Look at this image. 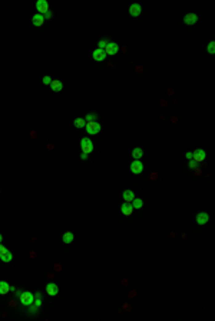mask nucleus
Here are the masks:
<instances>
[{"label":"nucleus","mask_w":215,"mask_h":321,"mask_svg":"<svg viewBox=\"0 0 215 321\" xmlns=\"http://www.w3.org/2000/svg\"><path fill=\"white\" fill-rule=\"evenodd\" d=\"M19 300H20L22 305L29 307L30 304H33V302H34V295L30 291H22V294L19 295Z\"/></svg>","instance_id":"obj_1"},{"label":"nucleus","mask_w":215,"mask_h":321,"mask_svg":"<svg viewBox=\"0 0 215 321\" xmlns=\"http://www.w3.org/2000/svg\"><path fill=\"white\" fill-rule=\"evenodd\" d=\"M80 148H82V153H86V154L92 153L93 151V143H92L91 138H82L80 140Z\"/></svg>","instance_id":"obj_2"},{"label":"nucleus","mask_w":215,"mask_h":321,"mask_svg":"<svg viewBox=\"0 0 215 321\" xmlns=\"http://www.w3.org/2000/svg\"><path fill=\"white\" fill-rule=\"evenodd\" d=\"M86 133L87 134H92V135H95V134L100 133V124L99 122H96V121H91V122H86Z\"/></svg>","instance_id":"obj_3"},{"label":"nucleus","mask_w":215,"mask_h":321,"mask_svg":"<svg viewBox=\"0 0 215 321\" xmlns=\"http://www.w3.org/2000/svg\"><path fill=\"white\" fill-rule=\"evenodd\" d=\"M205 159H207V153H205V150H202V148H197V150H194V153H192V160H194V161L201 163Z\"/></svg>","instance_id":"obj_4"},{"label":"nucleus","mask_w":215,"mask_h":321,"mask_svg":"<svg viewBox=\"0 0 215 321\" xmlns=\"http://www.w3.org/2000/svg\"><path fill=\"white\" fill-rule=\"evenodd\" d=\"M36 10L39 15H45L46 12H49V3L46 0H37L36 2Z\"/></svg>","instance_id":"obj_5"},{"label":"nucleus","mask_w":215,"mask_h":321,"mask_svg":"<svg viewBox=\"0 0 215 321\" xmlns=\"http://www.w3.org/2000/svg\"><path fill=\"white\" fill-rule=\"evenodd\" d=\"M131 171H132L133 174H141L142 171H144V164H142V161L135 160V161L131 163Z\"/></svg>","instance_id":"obj_6"},{"label":"nucleus","mask_w":215,"mask_h":321,"mask_svg":"<svg viewBox=\"0 0 215 321\" xmlns=\"http://www.w3.org/2000/svg\"><path fill=\"white\" fill-rule=\"evenodd\" d=\"M197 22H198V16H197L195 13H186L185 16H184V23L188 25V26L195 25Z\"/></svg>","instance_id":"obj_7"},{"label":"nucleus","mask_w":215,"mask_h":321,"mask_svg":"<svg viewBox=\"0 0 215 321\" xmlns=\"http://www.w3.org/2000/svg\"><path fill=\"white\" fill-rule=\"evenodd\" d=\"M93 59H95L96 62H102V61H105V58H106V52H105V49H95L93 50Z\"/></svg>","instance_id":"obj_8"},{"label":"nucleus","mask_w":215,"mask_h":321,"mask_svg":"<svg viewBox=\"0 0 215 321\" xmlns=\"http://www.w3.org/2000/svg\"><path fill=\"white\" fill-rule=\"evenodd\" d=\"M118 50H119V46H118V43H115V42H109L108 46L105 48L106 55H115V54H118Z\"/></svg>","instance_id":"obj_9"},{"label":"nucleus","mask_w":215,"mask_h":321,"mask_svg":"<svg viewBox=\"0 0 215 321\" xmlns=\"http://www.w3.org/2000/svg\"><path fill=\"white\" fill-rule=\"evenodd\" d=\"M195 220H197L198 225H205V223H208V220H209V215H208L207 212H201V213L197 215Z\"/></svg>","instance_id":"obj_10"},{"label":"nucleus","mask_w":215,"mask_h":321,"mask_svg":"<svg viewBox=\"0 0 215 321\" xmlns=\"http://www.w3.org/2000/svg\"><path fill=\"white\" fill-rule=\"evenodd\" d=\"M46 292H47V295H50V297L58 295L59 287L56 285V284H53V282H49L47 285H46Z\"/></svg>","instance_id":"obj_11"},{"label":"nucleus","mask_w":215,"mask_h":321,"mask_svg":"<svg viewBox=\"0 0 215 321\" xmlns=\"http://www.w3.org/2000/svg\"><path fill=\"white\" fill-rule=\"evenodd\" d=\"M129 13H131V16L138 17L142 13V7L138 3H133V4H131V7H129Z\"/></svg>","instance_id":"obj_12"},{"label":"nucleus","mask_w":215,"mask_h":321,"mask_svg":"<svg viewBox=\"0 0 215 321\" xmlns=\"http://www.w3.org/2000/svg\"><path fill=\"white\" fill-rule=\"evenodd\" d=\"M120 212L124 213L125 216H131V215H132V212H133L132 204L128 203V202H125V203L120 206Z\"/></svg>","instance_id":"obj_13"},{"label":"nucleus","mask_w":215,"mask_h":321,"mask_svg":"<svg viewBox=\"0 0 215 321\" xmlns=\"http://www.w3.org/2000/svg\"><path fill=\"white\" fill-rule=\"evenodd\" d=\"M50 88H52V91L53 92H60L63 89V83L62 81L59 79H52V83H50Z\"/></svg>","instance_id":"obj_14"},{"label":"nucleus","mask_w":215,"mask_h":321,"mask_svg":"<svg viewBox=\"0 0 215 321\" xmlns=\"http://www.w3.org/2000/svg\"><path fill=\"white\" fill-rule=\"evenodd\" d=\"M32 23H33L34 26H37V28H39V26H42L43 23H45V16H43V15H39V13H36V15L32 17Z\"/></svg>","instance_id":"obj_15"},{"label":"nucleus","mask_w":215,"mask_h":321,"mask_svg":"<svg viewBox=\"0 0 215 321\" xmlns=\"http://www.w3.org/2000/svg\"><path fill=\"white\" fill-rule=\"evenodd\" d=\"M73 239H75V236H73V233L72 232H65L63 233V236H62V241H63V243H66V245H69V243H72L73 242Z\"/></svg>","instance_id":"obj_16"},{"label":"nucleus","mask_w":215,"mask_h":321,"mask_svg":"<svg viewBox=\"0 0 215 321\" xmlns=\"http://www.w3.org/2000/svg\"><path fill=\"white\" fill-rule=\"evenodd\" d=\"M7 292H10V285L6 281H0V295H6Z\"/></svg>","instance_id":"obj_17"},{"label":"nucleus","mask_w":215,"mask_h":321,"mask_svg":"<svg viewBox=\"0 0 215 321\" xmlns=\"http://www.w3.org/2000/svg\"><path fill=\"white\" fill-rule=\"evenodd\" d=\"M0 259H2V262H10L13 259V254L9 249H6V252L3 255H0Z\"/></svg>","instance_id":"obj_18"},{"label":"nucleus","mask_w":215,"mask_h":321,"mask_svg":"<svg viewBox=\"0 0 215 321\" xmlns=\"http://www.w3.org/2000/svg\"><path fill=\"white\" fill-rule=\"evenodd\" d=\"M133 199H135V195H133L132 190H125V192H124V200L128 202V203H131Z\"/></svg>","instance_id":"obj_19"},{"label":"nucleus","mask_w":215,"mask_h":321,"mask_svg":"<svg viewBox=\"0 0 215 321\" xmlns=\"http://www.w3.org/2000/svg\"><path fill=\"white\" fill-rule=\"evenodd\" d=\"M73 125L76 128H85L86 127V121H85V118H76L73 121Z\"/></svg>","instance_id":"obj_20"},{"label":"nucleus","mask_w":215,"mask_h":321,"mask_svg":"<svg viewBox=\"0 0 215 321\" xmlns=\"http://www.w3.org/2000/svg\"><path fill=\"white\" fill-rule=\"evenodd\" d=\"M144 156V151H142V148H139V147H136V148H133V151H132V157L135 160H139Z\"/></svg>","instance_id":"obj_21"},{"label":"nucleus","mask_w":215,"mask_h":321,"mask_svg":"<svg viewBox=\"0 0 215 321\" xmlns=\"http://www.w3.org/2000/svg\"><path fill=\"white\" fill-rule=\"evenodd\" d=\"M131 204H132L133 209H141L142 206H144V202H142L141 199H136V197H135V199L131 202Z\"/></svg>","instance_id":"obj_22"},{"label":"nucleus","mask_w":215,"mask_h":321,"mask_svg":"<svg viewBox=\"0 0 215 321\" xmlns=\"http://www.w3.org/2000/svg\"><path fill=\"white\" fill-rule=\"evenodd\" d=\"M207 50L209 55H214L215 54V42H209L207 46Z\"/></svg>","instance_id":"obj_23"},{"label":"nucleus","mask_w":215,"mask_h":321,"mask_svg":"<svg viewBox=\"0 0 215 321\" xmlns=\"http://www.w3.org/2000/svg\"><path fill=\"white\" fill-rule=\"evenodd\" d=\"M96 117H98V115H96L95 113H92V114H87V115H86V118H85V121H87V122H91V121H96Z\"/></svg>","instance_id":"obj_24"},{"label":"nucleus","mask_w":215,"mask_h":321,"mask_svg":"<svg viewBox=\"0 0 215 321\" xmlns=\"http://www.w3.org/2000/svg\"><path fill=\"white\" fill-rule=\"evenodd\" d=\"M108 43H109V42H108L106 39H102V41H99V43H98V46H99V49H105V48H106V46H108Z\"/></svg>","instance_id":"obj_25"},{"label":"nucleus","mask_w":215,"mask_h":321,"mask_svg":"<svg viewBox=\"0 0 215 321\" xmlns=\"http://www.w3.org/2000/svg\"><path fill=\"white\" fill-rule=\"evenodd\" d=\"M42 82L45 83V85H50V83H52V78H50V76H43V81H42Z\"/></svg>","instance_id":"obj_26"},{"label":"nucleus","mask_w":215,"mask_h":321,"mask_svg":"<svg viewBox=\"0 0 215 321\" xmlns=\"http://www.w3.org/2000/svg\"><path fill=\"white\" fill-rule=\"evenodd\" d=\"M188 166H189L191 169H195V167L198 166V163H197V161H194V160H189V163H188Z\"/></svg>","instance_id":"obj_27"},{"label":"nucleus","mask_w":215,"mask_h":321,"mask_svg":"<svg viewBox=\"0 0 215 321\" xmlns=\"http://www.w3.org/2000/svg\"><path fill=\"white\" fill-rule=\"evenodd\" d=\"M29 307H30V308H29L30 314H33V313H36V311H37V308H39V307H36V305H32V304H30V305H29Z\"/></svg>","instance_id":"obj_28"},{"label":"nucleus","mask_w":215,"mask_h":321,"mask_svg":"<svg viewBox=\"0 0 215 321\" xmlns=\"http://www.w3.org/2000/svg\"><path fill=\"white\" fill-rule=\"evenodd\" d=\"M43 16H45L46 19H50V17H52V12H50V10H49V12H46L45 15H43Z\"/></svg>","instance_id":"obj_29"},{"label":"nucleus","mask_w":215,"mask_h":321,"mask_svg":"<svg viewBox=\"0 0 215 321\" xmlns=\"http://www.w3.org/2000/svg\"><path fill=\"white\" fill-rule=\"evenodd\" d=\"M4 252H6V248H4V246L0 243V255H3Z\"/></svg>","instance_id":"obj_30"},{"label":"nucleus","mask_w":215,"mask_h":321,"mask_svg":"<svg viewBox=\"0 0 215 321\" xmlns=\"http://www.w3.org/2000/svg\"><path fill=\"white\" fill-rule=\"evenodd\" d=\"M80 159H82V160H86V159H87V154H86V153H80Z\"/></svg>","instance_id":"obj_31"},{"label":"nucleus","mask_w":215,"mask_h":321,"mask_svg":"<svg viewBox=\"0 0 215 321\" xmlns=\"http://www.w3.org/2000/svg\"><path fill=\"white\" fill-rule=\"evenodd\" d=\"M186 159L188 160H192V153H186V156H185Z\"/></svg>","instance_id":"obj_32"},{"label":"nucleus","mask_w":215,"mask_h":321,"mask_svg":"<svg viewBox=\"0 0 215 321\" xmlns=\"http://www.w3.org/2000/svg\"><path fill=\"white\" fill-rule=\"evenodd\" d=\"M2 241H3V236H2V235H0V243H2Z\"/></svg>","instance_id":"obj_33"}]
</instances>
